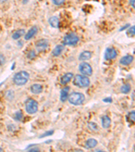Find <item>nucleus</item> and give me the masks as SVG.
<instances>
[{
  "mask_svg": "<svg viewBox=\"0 0 135 152\" xmlns=\"http://www.w3.org/2000/svg\"><path fill=\"white\" fill-rule=\"evenodd\" d=\"M30 77V75L26 71H20V72L16 73L13 77V81L16 85L22 86L25 85L28 82Z\"/></svg>",
  "mask_w": 135,
  "mask_h": 152,
  "instance_id": "nucleus-1",
  "label": "nucleus"
},
{
  "mask_svg": "<svg viewBox=\"0 0 135 152\" xmlns=\"http://www.w3.org/2000/svg\"><path fill=\"white\" fill-rule=\"evenodd\" d=\"M68 99L71 104L74 105H80L84 103L85 96L84 94H81V93L74 92L68 97Z\"/></svg>",
  "mask_w": 135,
  "mask_h": 152,
  "instance_id": "nucleus-2",
  "label": "nucleus"
},
{
  "mask_svg": "<svg viewBox=\"0 0 135 152\" xmlns=\"http://www.w3.org/2000/svg\"><path fill=\"white\" fill-rule=\"evenodd\" d=\"M73 85L80 88L87 87L90 85V80L86 76L77 75L74 78Z\"/></svg>",
  "mask_w": 135,
  "mask_h": 152,
  "instance_id": "nucleus-3",
  "label": "nucleus"
},
{
  "mask_svg": "<svg viewBox=\"0 0 135 152\" xmlns=\"http://www.w3.org/2000/svg\"><path fill=\"white\" fill-rule=\"evenodd\" d=\"M38 103L35 99H28L25 102L26 112L29 114H35L38 111Z\"/></svg>",
  "mask_w": 135,
  "mask_h": 152,
  "instance_id": "nucleus-4",
  "label": "nucleus"
},
{
  "mask_svg": "<svg viewBox=\"0 0 135 152\" xmlns=\"http://www.w3.org/2000/svg\"><path fill=\"white\" fill-rule=\"evenodd\" d=\"M78 41H79L78 37L75 34L71 33L66 35L63 37V43L65 45H74L78 42Z\"/></svg>",
  "mask_w": 135,
  "mask_h": 152,
  "instance_id": "nucleus-5",
  "label": "nucleus"
},
{
  "mask_svg": "<svg viewBox=\"0 0 135 152\" xmlns=\"http://www.w3.org/2000/svg\"><path fill=\"white\" fill-rule=\"evenodd\" d=\"M79 71L84 76H90L93 74V69L89 64L82 62L79 65Z\"/></svg>",
  "mask_w": 135,
  "mask_h": 152,
  "instance_id": "nucleus-6",
  "label": "nucleus"
},
{
  "mask_svg": "<svg viewBox=\"0 0 135 152\" xmlns=\"http://www.w3.org/2000/svg\"><path fill=\"white\" fill-rule=\"evenodd\" d=\"M36 50L39 52L45 51L49 47V42L47 39H40L35 44Z\"/></svg>",
  "mask_w": 135,
  "mask_h": 152,
  "instance_id": "nucleus-7",
  "label": "nucleus"
},
{
  "mask_svg": "<svg viewBox=\"0 0 135 152\" xmlns=\"http://www.w3.org/2000/svg\"><path fill=\"white\" fill-rule=\"evenodd\" d=\"M117 56V52L114 48H107L105 52V59L106 60H110L114 59Z\"/></svg>",
  "mask_w": 135,
  "mask_h": 152,
  "instance_id": "nucleus-8",
  "label": "nucleus"
},
{
  "mask_svg": "<svg viewBox=\"0 0 135 152\" xmlns=\"http://www.w3.org/2000/svg\"><path fill=\"white\" fill-rule=\"evenodd\" d=\"M134 60V58L131 55H127L125 56L124 57H122L120 60V63L121 64L124 65V66H127L131 64L132 62V61Z\"/></svg>",
  "mask_w": 135,
  "mask_h": 152,
  "instance_id": "nucleus-9",
  "label": "nucleus"
},
{
  "mask_svg": "<svg viewBox=\"0 0 135 152\" xmlns=\"http://www.w3.org/2000/svg\"><path fill=\"white\" fill-rule=\"evenodd\" d=\"M73 74L71 72H68L65 74L64 75H63L62 77L60 78V83L62 85H66L67 83H69L72 78H73Z\"/></svg>",
  "mask_w": 135,
  "mask_h": 152,
  "instance_id": "nucleus-10",
  "label": "nucleus"
},
{
  "mask_svg": "<svg viewBox=\"0 0 135 152\" xmlns=\"http://www.w3.org/2000/svg\"><path fill=\"white\" fill-rule=\"evenodd\" d=\"M70 87H66L61 90L60 92V100L61 102H65L66 100L68 99V92H69Z\"/></svg>",
  "mask_w": 135,
  "mask_h": 152,
  "instance_id": "nucleus-11",
  "label": "nucleus"
},
{
  "mask_svg": "<svg viewBox=\"0 0 135 152\" xmlns=\"http://www.w3.org/2000/svg\"><path fill=\"white\" fill-rule=\"evenodd\" d=\"M36 33H37V28H36V26H33V27L28 31V33H26L25 37H24V39H25V40L26 41L30 40L31 39L33 38V37L36 35Z\"/></svg>",
  "mask_w": 135,
  "mask_h": 152,
  "instance_id": "nucleus-12",
  "label": "nucleus"
},
{
  "mask_svg": "<svg viewBox=\"0 0 135 152\" xmlns=\"http://www.w3.org/2000/svg\"><path fill=\"white\" fill-rule=\"evenodd\" d=\"M31 91L33 94H40L43 91V86L40 84H33L31 87Z\"/></svg>",
  "mask_w": 135,
  "mask_h": 152,
  "instance_id": "nucleus-13",
  "label": "nucleus"
},
{
  "mask_svg": "<svg viewBox=\"0 0 135 152\" xmlns=\"http://www.w3.org/2000/svg\"><path fill=\"white\" fill-rule=\"evenodd\" d=\"M112 121L110 118L107 116H104L101 118V125L104 129L109 128L111 125Z\"/></svg>",
  "mask_w": 135,
  "mask_h": 152,
  "instance_id": "nucleus-14",
  "label": "nucleus"
},
{
  "mask_svg": "<svg viewBox=\"0 0 135 152\" xmlns=\"http://www.w3.org/2000/svg\"><path fill=\"white\" fill-rule=\"evenodd\" d=\"M91 52L89 51H85L80 53L79 57H78V60L80 61L88 60L91 58Z\"/></svg>",
  "mask_w": 135,
  "mask_h": 152,
  "instance_id": "nucleus-15",
  "label": "nucleus"
},
{
  "mask_svg": "<svg viewBox=\"0 0 135 152\" xmlns=\"http://www.w3.org/2000/svg\"><path fill=\"white\" fill-rule=\"evenodd\" d=\"M49 23L53 28H59V25H60V21L56 16H52L50 18Z\"/></svg>",
  "mask_w": 135,
  "mask_h": 152,
  "instance_id": "nucleus-16",
  "label": "nucleus"
},
{
  "mask_svg": "<svg viewBox=\"0 0 135 152\" xmlns=\"http://www.w3.org/2000/svg\"><path fill=\"white\" fill-rule=\"evenodd\" d=\"M63 50V46L62 45H58L57 46H55V47L54 48L51 53H52V55L53 56L57 57V56H59L61 53H62Z\"/></svg>",
  "mask_w": 135,
  "mask_h": 152,
  "instance_id": "nucleus-17",
  "label": "nucleus"
},
{
  "mask_svg": "<svg viewBox=\"0 0 135 152\" xmlns=\"http://www.w3.org/2000/svg\"><path fill=\"white\" fill-rule=\"evenodd\" d=\"M98 143L96 139H88V140L86 141V143H85V145L87 147V148H89V149H92V148H94L95 147L97 146V145Z\"/></svg>",
  "mask_w": 135,
  "mask_h": 152,
  "instance_id": "nucleus-18",
  "label": "nucleus"
},
{
  "mask_svg": "<svg viewBox=\"0 0 135 152\" xmlns=\"http://www.w3.org/2000/svg\"><path fill=\"white\" fill-rule=\"evenodd\" d=\"M24 33H25V31L24 29H19V30L16 31L15 33H14L13 35H12V38L14 39H18L19 38H20L22 36H23L24 35Z\"/></svg>",
  "mask_w": 135,
  "mask_h": 152,
  "instance_id": "nucleus-19",
  "label": "nucleus"
},
{
  "mask_svg": "<svg viewBox=\"0 0 135 152\" xmlns=\"http://www.w3.org/2000/svg\"><path fill=\"white\" fill-rule=\"evenodd\" d=\"M131 86L128 83H126V84L123 85L121 87V89H120V91L122 94H127L131 91Z\"/></svg>",
  "mask_w": 135,
  "mask_h": 152,
  "instance_id": "nucleus-20",
  "label": "nucleus"
},
{
  "mask_svg": "<svg viewBox=\"0 0 135 152\" xmlns=\"http://www.w3.org/2000/svg\"><path fill=\"white\" fill-rule=\"evenodd\" d=\"M134 34H135V28H134V26H132V27L130 28L126 32V35L128 37H132L134 36Z\"/></svg>",
  "mask_w": 135,
  "mask_h": 152,
  "instance_id": "nucleus-21",
  "label": "nucleus"
},
{
  "mask_svg": "<svg viewBox=\"0 0 135 152\" xmlns=\"http://www.w3.org/2000/svg\"><path fill=\"white\" fill-rule=\"evenodd\" d=\"M88 127H89V129H90L93 131H97L98 130L97 124L93 122H90L88 123Z\"/></svg>",
  "mask_w": 135,
  "mask_h": 152,
  "instance_id": "nucleus-22",
  "label": "nucleus"
},
{
  "mask_svg": "<svg viewBox=\"0 0 135 152\" xmlns=\"http://www.w3.org/2000/svg\"><path fill=\"white\" fill-rule=\"evenodd\" d=\"M134 119H135V112L134 111H132L131 112L128 114L127 116V121H131L132 123V122H134Z\"/></svg>",
  "mask_w": 135,
  "mask_h": 152,
  "instance_id": "nucleus-23",
  "label": "nucleus"
},
{
  "mask_svg": "<svg viewBox=\"0 0 135 152\" xmlns=\"http://www.w3.org/2000/svg\"><path fill=\"white\" fill-rule=\"evenodd\" d=\"M23 114L21 111H18L16 112L15 114H14V118H15L16 121H20V120L23 118Z\"/></svg>",
  "mask_w": 135,
  "mask_h": 152,
  "instance_id": "nucleus-24",
  "label": "nucleus"
},
{
  "mask_svg": "<svg viewBox=\"0 0 135 152\" xmlns=\"http://www.w3.org/2000/svg\"><path fill=\"white\" fill-rule=\"evenodd\" d=\"M53 133H54L53 131H47V132H45V133H43V134H42V135L39 137V138H44V137H45L51 136V135H52V134H53Z\"/></svg>",
  "mask_w": 135,
  "mask_h": 152,
  "instance_id": "nucleus-25",
  "label": "nucleus"
},
{
  "mask_svg": "<svg viewBox=\"0 0 135 152\" xmlns=\"http://www.w3.org/2000/svg\"><path fill=\"white\" fill-rule=\"evenodd\" d=\"M35 56H36V55H35V51L32 50V51H30V52H28V55H27V58H29V59H33L35 57Z\"/></svg>",
  "mask_w": 135,
  "mask_h": 152,
  "instance_id": "nucleus-26",
  "label": "nucleus"
},
{
  "mask_svg": "<svg viewBox=\"0 0 135 152\" xmlns=\"http://www.w3.org/2000/svg\"><path fill=\"white\" fill-rule=\"evenodd\" d=\"M52 1L53 3L56 6H60L64 2V0H52Z\"/></svg>",
  "mask_w": 135,
  "mask_h": 152,
  "instance_id": "nucleus-27",
  "label": "nucleus"
},
{
  "mask_svg": "<svg viewBox=\"0 0 135 152\" xmlns=\"http://www.w3.org/2000/svg\"><path fill=\"white\" fill-rule=\"evenodd\" d=\"M4 62H5L4 56L2 55V54H1V53H0V66L3 64L4 63Z\"/></svg>",
  "mask_w": 135,
  "mask_h": 152,
  "instance_id": "nucleus-28",
  "label": "nucleus"
},
{
  "mask_svg": "<svg viewBox=\"0 0 135 152\" xmlns=\"http://www.w3.org/2000/svg\"><path fill=\"white\" fill-rule=\"evenodd\" d=\"M103 101L105 103H112V97H107V98H105V99H103Z\"/></svg>",
  "mask_w": 135,
  "mask_h": 152,
  "instance_id": "nucleus-29",
  "label": "nucleus"
},
{
  "mask_svg": "<svg viewBox=\"0 0 135 152\" xmlns=\"http://www.w3.org/2000/svg\"><path fill=\"white\" fill-rule=\"evenodd\" d=\"M29 151H39V149L37 148H34V149H29Z\"/></svg>",
  "mask_w": 135,
  "mask_h": 152,
  "instance_id": "nucleus-30",
  "label": "nucleus"
},
{
  "mask_svg": "<svg viewBox=\"0 0 135 152\" xmlns=\"http://www.w3.org/2000/svg\"><path fill=\"white\" fill-rule=\"evenodd\" d=\"M130 2H131V5L134 8V0H130Z\"/></svg>",
  "mask_w": 135,
  "mask_h": 152,
  "instance_id": "nucleus-31",
  "label": "nucleus"
},
{
  "mask_svg": "<svg viewBox=\"0 0 135 152\" xmlns=\"http://www.w3.org/2000/svg\"><path fill=\"white\" fill-rule=\"evenodd\" d=\"M7 0H0V3H4V2L6 1Z\"/></svg>",
  "mask_w": 135,
  "mask_h": 152,
  "instance_id": "nucleus-32",
  "label": "nucleus"
},
{
  "mask_svg": "<svg viewBox=\"0 0 135 152\" xmlns=\"http://www.w3.org/2000/svg\"><path fill=\"white\" fill-rule=\"evenodd\" d=\"M0 151H3V149H2V148H0Z\"/></svg>",
  "mask_w": 135,
  "mask_h": 152,
  "instance_id": "nucleus-33",
  "label": "nucleus"
}]
</instances>
